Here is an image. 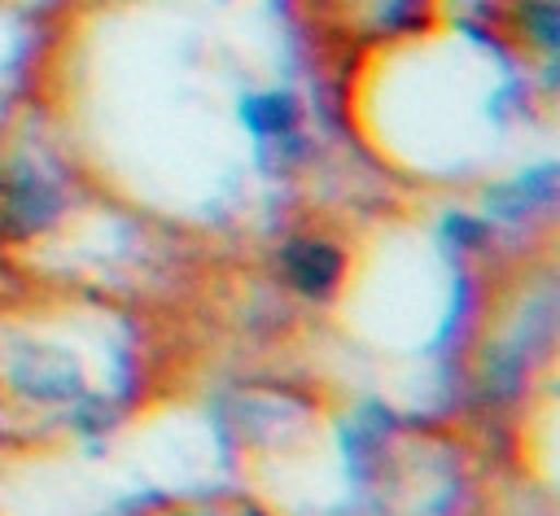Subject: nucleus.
<instances>
[{"label": "nucleus", "instance_id": "1", "mask_svg": "<svg viewBox=\"0 0 560 516\" xmlns=\"http://www.w3.org/2000/svg\"><path fill=\"white\" fill-rule=\"evenodd\" d=\"M284 267L302 293H328L341 275V254L324 241H293L284 249Z\"/></svg>", "mask_w": 560, "mask_h": 516}, {"label": "nucleus", "instance_id": "2", "mask_svg": "<svg viewBox=\"0 0 560 516\" xmlns=\"http://www.w3.org/2000/svg\"><path fill=\"white\" fill-rule=\"evenodd\" d=\"M293 101L289 96H254L245 101V122L254 127V136L271 140V136H289L293 131Z\"/></svg>", "mask_w": 560, "mask_h": 516}]
</instances>
